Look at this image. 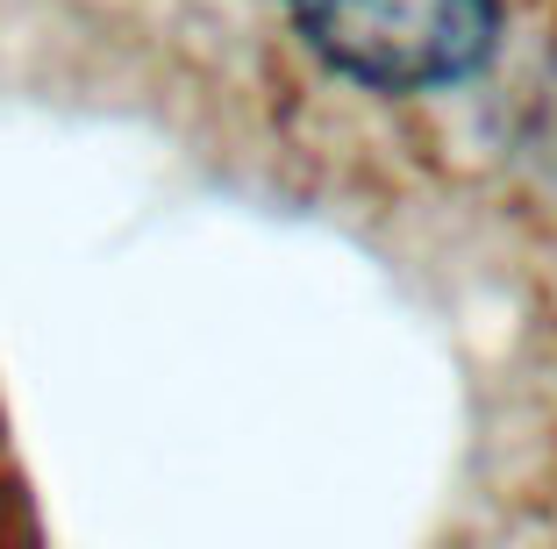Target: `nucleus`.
Segmentation results:
<instances>
[{
  "label": "nucleus",
  "mask_w": 557,
  "mask_h": 549,
  "mask_svg": "<svg viewBox=\"0 0 557 549\" xmlns=\"http://www.w3.org/2000/svg\"><path fill=\"white\" fill-rule=\"evenodd\" d=\"M508 0H286L294 36L364 93L472 79L500 43Z\"/></svg>",
  "instance_id": "obj_1"
}]
</instances>
